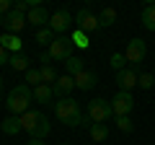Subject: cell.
<instances>
[{
  "label": "cell",
  "instance_id": "obj_28",
  "mask_svg": "<svg viewBox=\"0 0 155 145\" xmlns=\"http://www.w3.org/2000/svg\"><path fill=\"white\" fill-rule=\"evenodd\" d=\"M140 88H145V91H150V88H153V86H155V75H153V72H145V75H140Z\"/></svg>",
  "mask_w": 155,
  "mask_h": 145
},
{
  "label": "cell",
  "instance_id": "obj_14",
  "mask_svg": "<svg viewBox=\"0 0 155 145\" xmlns=\"http://www.w3.org/2000/svg\"><path fill=\"white\" fill-rule=\"evenodd\" d=\"M0 47H5L11 55H18V52L23 49V42L18 39V34H5V31H3V36H0Z\"/></svg>",
  "mask_w": 155,
  "mask_h": 145
},
{
  "label": "cell",
  "instance_id": "obj_27",
  "mask_svg": "<svg viewBox=\"0 0 155 145\" xmlns=\"http://www.w3.org/2000/svg\"><path fill=\"white\" fill-rule=\"evenodd\" d=\"M26 86H31V88L41 86V70H34V67H28V70H26Z\"/></svg>",
  "mask_w": 155,
  "mask_h": 145
},
{
  "label": "cell",
  "instance_id": "obj_31",
  "mask_svg": "<svg viewBox=\"0 0 155 145\" xmlns=\"http://www.w3.org/2000/svg\"><path fill=\"white\" fill-rule=\"evenodd\" d=\"M8 60H11V55H8V49H5V47H0V65H5Z\"/></svg>",
  "mask_w": 155,
  "mask_h": 145
},
{
  "label": "cell",
  "instance_id": "obj_21",
  "mask_svg": "<svg viewBox=\"0 0 155 145\" xmlns=\"http://www.w3.org/2000/svg\"><path fill=\"white\" fill-rule=\"evenodd\" d=\"M8 65L13 67V70H28V55H23V52H18V55H11V60H8Z\"/></svg>",
  "mask_w": 155,
  "mask_h": 145
},
{
  "label": "cell",
  "instance_id": "obj_34",
  "mask_svg": "<svg viewBox=\"0 0 155 145\" xmlns=\"http://www.w3.org/2000/svg\"><path fill=\"white\" fill-rule=\"evenodd\" d=\"M60 145H70V143H60Z\"/></svg>",
  "mask_w": 155,
  "mask_h": 145
},
{
  "label": "cell",
  "instance_id": "obj_11",
  "mask_svg": "<svg viewBox=\"0 0 155 145\" xmlns=\"http://www.w3.org/2000/svg\"><path fill=\"white\" fill-rule=\"evenodd\" d=\"M26 23H28L26 16H23V13H18V11H11L8 16H0V26L5 29V34H18Z\"/></svg>",
  "mask_w": 155,
  "mask_h": 145
},
{
  "label": "cell",
  "instance_id": "obj_29",
  "mask_svg": "<svg viewBox=\"0 0 155 145\" xmlns=\"http://www.w3.org/2000/svg\"><path fill=\"white\" fill-rule=\"evenodd\" d=\"M116 127L122 130V132H132L134 124H132V119H129V117H116Z\"/></svg>",
  "mask_w": 155,
  "mask_h": 145
},
{
  "label": "cell",
  "instance_id": "obj_24",
  "mask_svg": "<svg viewBox=\"0 0 155 145\" xmlns=\"http://www.w3.org/2000/svg\"><path fill=\"white\" fill-rule=\"evenodd\" d=\"M70 39H72V44H75L78 49H88V44H91V42H88V34L78 31V29H75V31L70 34Z\"/></svg>",
  "mask_w": 155,
  "mask_h": 145
},
{
  "label": "cell",
  "instance_id": "obj_1",
  "mask_svg": "<svg viewBox=\"0 0 155 145\" xmlns=\"http://www.w3.org/2000/svg\"><path fill=\"white\" fill-rule=\"evenodd\" d=\"M21 127L31 135V140H44L52 132L49 119L44 117V112H39V109H28L26 114H21Z\"/></svg>",
  "mask_w": 155,
  "mask_h": 145
},
{
  "label": "cell",
  "instance_id": "obj_30",
  "mask_svg": "<svg viewBox=\"0 0 155 145\" xmlns=\"http://www.w3.org/2000/svg\"><path fill=\"white\" fill-rule=\"evenodd\" d=\"M13 11V5H11V0H0V16H8V13Z\"/></svg>",
  "mask_w": 155,
  "mask_h": 145
},
{
  "label": "cell",
  "instance_id": "obj_16",
  "mask_svg": "<svg viewBox=\"0 0 155 145\" xmlns=\"http://www.w3.org/2000/svg\"><path fill=\"white\" fill-rule=\"evenodd\" d=\"M88 135L93 143H104V140H109V124H91Z\"/></svg>",
  "mask_w": 155,
  "mask_h": 145
},
{
  "label": "cell",
  "instance_id": "obj_18",
  "mask_svg": "<svg viewBox=\"0 0 155 145\" xmlns=\"http://www.w3.org/2000/svg\"><path fill=\"white\" fill-rule=\"evenodd\" d=\"M52 96H54V91H52V86H36V88H34V99L39 101V104H49L52 101Z\"/></svg>",
  "mask_w": 155,
  "mask_h": 145
},
{
  "label": "cell",
  "instance_id": "obj_9",
  "mask_svg": "<svg viewBox=\"0 0 155 145\" xmlns=\"http://www.w3.org/2000/svg\"><path fill=\"white\" fill-rule=\"evenodd\" d=\"M140 83V72L134 65H127L124 70L116 72V86H119V91H129L132 93V88Z\"/></svg>",
  "mask_w": 155,
  "mask_h": 145
},
{
  "label": "cell",
  "instance_id": "obj_17",
  "mask_svg": "<svg viewBox=\"0 0 155 145\" xmlns=\"http://www.w3.org/2000/svg\"><path fill=\"white\" fill-rule=\"evenodd\" d=\"M21 117H13V114H11V117H5V119H3V132H5V135H18V132H21Z\"/></svg>",
  "mask_w": 155,
  "mask_h": 145
},
{
  "label": "cell",
  "instance_id": "obj_32",
  "mask_svg": "<svg viewBox=\"0 0 155 145\" xmlns=\"http://www.w3.org/2000/svg\"><path fill=\"white\" fill-rule=\"evenodd\" d=\"M28 145H47L44 140H28Z\"/></svg>",
  "mask_w": 155,
  "mask_h": 145
},
{
  "label": "cell",
  "instance_id": "obj_33",
  "mask_svg": "<svg viewBox=\"0 0 155 145\" xmlns=\"http://www.w3.org/2000/svg\"><path fill=\"white\" fill-rule=\"evenodd\" d=\"M0 91H3V78H0Z\"/></svg>",
  "mask_w": 155,
  "mask_h": 145
},
{
  "label": "cell",
  "instance_id": "obj_10",
  "mask_svg": "<svg viewBox=\"0 0 155 145\" xmlns=\"http://www.w3.org/2000/svg\"><path fill=\"white\" fill-rule=\"evenodd\" d=\"M75 23H78V31H83V34H91L98 29V16H96L91 8H80L75 16Z\"/></svg>",
  "mask_w": 155,
  "mask_h": 145
},
{
  "label": "cell",
  "instance_id": "obj_26",
  "mask_svg": "<svg viewBox=\"0 0 155 145\" xmlns=\"http://www.w3.org/2000/svg\"><path fill=\"white\" fill-rule=\"evenodd\" d=\"M109 65L114 67L116 72L124 70V67H127V57H124V52H114V55H111V60H109Z\"/></svg>",
  "mask_w": 155,
  "mask_h": 145
},
{
  "label": "cell",
  "instance_id": "obj_20",
  "mask_svg": "<svg viewBox=\"0 0 155 145\" xmlns=\"http://www.w3.org/2000/svg\"><path fill=\"white\" fill-rule=\"evenodd\" d=\"M114 21H116V11H114V8H104V11L98 13V29L114 26Z\"/></svg>",
  "mask_w": 155,
  "mask_h": 145
},
{
  "label": "cell",
  "instance_id": "obj_19",
  "mask_svg": "<svg viewBox=\"0 0 155 145\" xmlns=\"http://www.w3.org/2000/svg\"><path fill=\"white\" fill-rule=\"evenodd\" d=\"M142 26L147 31H155V3H150V5L142 8Z\"/></svg>",
  "mask_w": 155,
  "mask_h": 145
},
{
  "label": "cell",
  "instance_id": "obj_2",
  "mask_svg": "<svg viewBox=\"0 0 155 145\" xmlns=\"http://www.w3.org/2000/svg\"><path fill=\"white\" fill-rule=\"evenodd\" d=\"M54 114L60 122H65L67 127H80L83 124V114H80V104H78L75 99H60L54 104Z\"/></svg>",
  "mask_w": 155,
  "mask_h": 145
},
{
  "label": "cell",
  "instance_id": "obj_25",
  "mask_svg": "<svg viewBox=\"0 0 155 145\" xmlns=\"http://www.w3.org/2000/svg\"><path fill=\"white\" fill-rule=\"evenodd\" d=\"M54 39H57V36H54V31H52L49 26H47V29H39V31H36V42H39V44H47V47H49Z\"/></svg>",
  "mask_w": 155,
  "mask_h": 145
},
{
  "label": "cell",
  "instance_id": "obj_13",
  "mask_svg": "<svg viewBox=\"0 0 155 145\" xmlns=\"http://www.w3.org/2000/svg\"><path fill=\"white\" fill-rule=\"evenodd\" d=\"M75 88V78H72V75H60V78H57V83L52 86V91H54V96H60V99H67V96H70V91Z\"/></svg>",
  "mask_w": 155,
  "mask_h": 145
},
{
  "label": "cell",
  "instance_id": "obj_6",
  "mask_svg": "<svg viewBox=\"0 0 155 145\" xmlns=\"http://www.w3.org/2000/svg\"><path fill=\"white\" fill-rule=\"evenodd\" d=\"M134 109V99L129 91H116L111 99V112L114 117H129V112Z\"/></svg>",
  "mask_w": 155,
  "mask_h": 145
},
{
  "label": "cell",
  "instance_id": "obj_3",
  "mask_svg": "<svg viewBox=\"0 0 155 145\" xmlns=\"http://www.w3.org/2000/svg\"><path fill=\"white\" fill-rule=\"evenodd\" d=\"M34 101V88L31 86H16V88L11 91V93H8V112L13 114V117H16V114H26L28 112V104H31Z\"/></svg>",
  "mask_w": 155,
  "mask_h": 145
},
{
  "label": "cell",
  "instance_id": "obj_8",
  "mask_svg": "<svg viewBox=\"0 0 155 145\" xmlns=\"http://www.w3.org/2000/svg\"><path fill=\"white\" fill-rule=\"evenodd\" d=\"M145 55H147V47H145V42L140 39V36L129 39L127 49H124V57H127V65H134V67H137L140 62L145 60Z\"/></svg>",
  "mask_w": 155,
  "mask_h": 145
},
{
  "label": "cell",
  "instance_id": "obj_12",
  "mask_svg": "<svg viewBox=\"0 0 155 145\" xmlns=\"http://www.w3.org/2000/svg\"><path fill=\"white\" fill-rule=\"evenodd\" d=\"M49 18H52V13L47 11L44 5H36V8H31V11L26 13V21L31 23V26H39V29L44 26V23L49 26Z\"/></svg>",
  "mask_w": 155,
  "mask_h": 145
},
{
  "label": "cell",
  "instance_id": "obj_4",
  "mask_svg": "<svg viewBox=\"0 0 155 145\" xmlns=\"http://www.w3.org/2000/svg\"><path fill=\"white\" fill-rule=\"evenodd\" d=\"M72 49H75V44H72L70 34H65V36H57V39L52 42L49 47H47V55H49V60L67 62V60L72 57Z\"/></svg>",
  "mask_w": 155,
  "mask_h": 145
},
{
  "label": "cell",
  "instance_id": "obj_15",
  "mask_svg": "<svg viewBox=\"0 0 155 145\" xmlns=\"http://www.w3.org/2000/svg\"><path fill=\"white\" fill-rule=\"evenodd\" d=\"M96 83H98V78H96V72H91V70H83L80 75H75V88H80V91L96 88Z\"/></svg>",
  "mask_w": 155,
  "mask_h": 145
},
{
  "label": "cell",
  "instance_id": "obj_35",
  "mask_svg": "<svg viewBox=\"0 0 155 145\" xmlns=\"http://www.w3.org/2000/svg\"><path fill=\"white\" fill-rule=\"evenodd\" d=\"M153 75H155V72H153Z\"/></svg>",
  "mask_w": 155,
  "mask_h": 145
},
{
  "label": "cell",
  "instance_id": "obj_7",
  "mask_svg": "<svg viewBox=\"0 0 155 145\" xmlns=\"http://www.w3.org/2000/svg\"><path fill=\"white\" fill-rule=\"evenodd\" d=\"M72 21H75V16H72L67 8H57V11L52 13V18H49V29L54 34H62V36H65V31L70 29Z\"/></svg>",
  "mask_w": 155,
  "mask_h": 145
},
{
  "label": "cell",
  "instance_id": "obj_5",
  "mask_svg": "<svg viewBox=\"0 0 155 145\" xmlns=\"http://www.w3.org/2000/svg\"><path fill=\"white\" fill-rule=\"evenodd\" d=\"M111 117H114V112H111V101H106V99L88 101V114H85V119H91L93 124H104V122H109Z\"/></svg>",
  "mask_w": 155,
  "mask_h": 145
},
{
  "label": "cell",
  "instance_id": "obj_23",
  "mask_svg": "<svg viewBox=\"0 0 155 145\" xmlns=\"http://www.w3.org/2000/svg\"><path fill=\"white\" fill-rule=\"evenodd\" d=\"M57 78H60V75L54 72V67H52V65H41V83H44V86H49V83L54 86Z\"/></svg>",
  "mask_w": 155,
  "mask_h": 145
},
{
  "label": "cell",
  "instance_id": "obj_22",
  "mask_svg": "<svg viewBox=\"0 0 155 145\" xmlns=\"http://www.w3.org/2000/svg\"><path fill=\"white\" fill-rule=\"evenodd\" d=\"M65 67H67V75H72V78H75V75H80V72L85 70V67H83V60H80V57H70V60L65 62Z\"/></svg>",
  "mask_w": 155,
  "mask_h": 145
}]
</instances>
